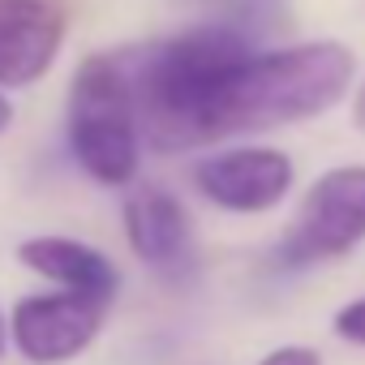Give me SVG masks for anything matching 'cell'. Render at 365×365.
Returning <instances> with one entry per match:
<instances>
[{"label": "cell", "instance_id": "cell-1", "mask_svg": "<svg viewBox=\"0 0 365 365\" xmlns=\"http://www.w3.org/2000/svg\"><path fill=\"white\" fill-rule=\"evenodd\" d=\"M250 52H258V48L245 26L207 22V26L180 31V35L129 56L142 138L163 155L207 146L211 142L207 120H211L220 82Z\"/></svg>", "mask_w": 365, "mask_h": 365}, {"label": "cell", "instance_id": "cell-2", "mask_svg": "<svg viewBox=\"0 0 365 365\" xmlns=\"http://www.w3.org/2000/svg\"><path fill=\"white\" fill-rule=\"evenodd\" d=\"M356 61L335 39L288 43L271 52H250L224 82L211 103L207 138L262 133L331 112L352 86Z\"/></svg>", "mask_w": 365, "mask_h": 365}, {"label": "cell", "instance_id": "cell-3", "mask_svg": "<svg viewBox=\"0 0 365 365\" xmlns=\"http://www.w3.org/2000/svg\"><path fill=\"white\" fill-rule=\"evenodd\" d=\"M65 138L73 150V163L108 190H120L138 176V150H142V120H138V95L129 56L95 52L78 61L69 78V103H65Z\"/></svg>", "mask_w": 365, "mask_h": 365}, {"label": "cell", "instance_id": "cell-4", "mask_svg": "<svg viewBox=\"0 0 365 365\" xmlns=\"http://www.w3.org/2000/svg\"><path fill=\"white\" fill-rule=\"evenodd\" d=\"M365 241V163L327 168L305 190L288 232L275 245L284 271H305L318 262L348 258Z\"/></svg>", "mask_w": 365, "mask_h": 365}, {"label": "cell", "instance_id": "cell-5", "mask_svg": "<svg viewBox=\"0 0 365 365\" xmlns=\"http://www.w3.org/2000/svg\"><path fill=\"white\" fill-rule=\"evenodd\" d=\"M297 180V168L275 146H232L202 155L194 163V190L232 215H262L275 211Z\"/></svg>", "mask_w": 365, "mask_h": 365}, {"label": "cell", "instance_id": "cell-6", "mask_svg": "<svg viewBox=\"0 0 365 365\" xmlns=\"http://www.w3.org/2000/svg\"><path fill=\"white\" fill-rule=\"evenodd\" d=\"M103 314H108L103 301L78 292L26 297L9 314V339L31 365H65L95 344Z\"/></svg>", "mask_w": 365, "mask_h": 365}, {"label": "cell", "instance_id": "cell-7", "mask_svg": "<svg viewBox=\"0 0 365 365\" xmlns=\"http://www.w3.org/2000/svg\"><path fill=\"white\" fill-rule=\"evenodd\" d=\"M65 14L52 0H0V86L26 91L56 65Z\"/></svg>", "mask_w": 365, "mask_h": 365}, {"label": "cell", "instance_id": "cell-8", "mask_svg": "<svg viewBox=\"0 0 365 365\" xmlns=\"http://www.w3.org/2000/svg\"><path fill=\"white\" fill-rule=\"evenodd\" d=\"M125 241L138 262L159 275H185L194 267V228L190 215L168 190L138 185L125 198Z\"/></svg>", "mask_w": 365, "mask_h": 365}, {"label": "cell", "instance_id": "cell-9", "mask_svg": "<svg viewBox=\"0 0 365 365\" xmlns=\"http://www.w3.org/2000/svg\"><path fill=\"white\" fill-rule=\"evenodd\" d=\"M18 262L26 271H35L39 279L56 284L61 292L95 297L103 305H112V297L120 288V271L112 267V258L73 237H31L18 245Z\"/></svg>", "mask_w": 365, "mask_h": 365}, {"label": "cell", "instance_id": "cell-10", "mask_svg": "<svg viewBox=\"0 0 365 365\" xmlns=\"http://www.w3.org/2000/svg\"><path fill=\"white\" fill-rule=\"evenodd\" d=\"M331 331H335L339 339H348V344L365 348V297H356V301L339 305V309H335V318H331Z\"/></svg>", "mask_w": 365, "mask_h": 365}, {"label": "cell", "instance_id": "cell-11", "mask_svg": "<svg viewBox=\"0 0 365 365\" xmlns=\"http://www.w3.org/2000/svg\"><path fill=\"white\" fill-rule=\"evenodd\" d=\"M258 365H322V356L305 344H284V348H271Z\"/></svg>", "mask_w": 365, "mask_h": 365}, {"label": "cell", "instance_id": "cell-12", "mask_svg": "<svg viewBox=\"0 0 365 365\" xmlns=\"http://www.w3.org/2000/svg\"><path fill=\"white\" fill-rule=\"evenodd\" d=\"M352 120H356V129H365V82H361L356 95H352Z\"/></svg>", "mask_w": 365, "mask_h": 365}, {"label": "cell", "instance_id": "cell-13", "mask_svg": "<svg viewBox=\"0 0 365 365\" xmlns=\"http://www.w3.org/2000/svg\"><path fill=\"white\" fill-rule=\"evenodd\" d=\"M9 120H14V103H9L5 95H0V133L9 129Z\"/></svg>", "mask_w": 365, "mask_h": 365}, {"label": "cell", "instance_id": "cell-14", "mask_svg": "<svg viewBox=\"0 0 365 365\" xmlns=\"http://www.w3.org/2000/svg\"><path fill=\"white\" fill-rule=\"evenodd\" d=\"M5 344H9V318L0 314V352H5Z\"/></svg>", "mask_w": 365, "mask_h": 365}]
</instances>
